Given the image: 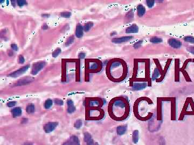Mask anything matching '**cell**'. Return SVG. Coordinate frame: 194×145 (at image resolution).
<instances>
[{
	"label": "cell",
	"instance_id": "obj_1",
	"mask_svg": "<svg viewBox=\"0 0 194 145\" xmlns=\"http://www.w3.org/2000/svg\"><path fill=\"white\" fill-rule=\"evenodd\" d=\"M46 65V62L44 61H39L34 63L31 68V73L33 75L37 74Z\"/></svg>",
	"mask_w": 194,
	"mask_h": 145
},
{
	"label": "cell",
	"instance_id": "obj_2",
	"mask_svg": "<svg viewBox=\"0 0 194 145\" xmlns=\"http://www.w3.org/2000/svg\"><path fill=\"white\" fill-rule=\"evenodd\" d=\"M30 68V65L29 64H27V65H25L23 67H22V68H19V69L17 70V71H16L12 73H10V74L8 75V76L9 77H17L19 76H21V75H22V74H23L24 73H25L26 72H27L28 70L29 69V68Z\"/></svg>",
	"mask_w": 194,
	"mask_h": 145
},
{
	"label": "cell",
	"instance_id": "obj_3",
	"mask_svg": "<svg viewBox=\"0 0 194 145\" xmlns=\"http://www.w3.org/2000/svg\"><path fill=\"white\" fill-rule=\"evenodd\" d=\"M34 81V78L30 76H27L25 77H23L21 79L18 80V81L15 84V85L16 86H21L27 85L28 84L31 83Z\"/></svg>",
	"mask_w": 194,
	"mask_h": 145
},
{
	"label": "cell",
	"instance_id": "obj_4",
	"mask_svg": "<svg viewBox=\"0 0 194 145\" xmlns=\"http://www.w3.org/2000/svg\"><path fill=\"white\" fill-rule=\"evenodd\" d=\"M63 145H80V144L78 138L76 136H72Z\"/></svg>",
	"mask_w": 194,
	"mask_h": 145
},
{
	"label": "cell",
	"instance_id": "obj_5",
	"mask_svg": "<svg viewBox=\"0 0 194 145\" xmlns=\"http://www.w3.org/2000/svg\"><path fill=\"white\" fill-rule=\"evenodd\" d=\"M58 126V122H50L46 124L44 126V130L46 133H50L53 131Z\"/></svg>",
	"mask_w": 194,
	"mask_h": 145
},
{
	"label": "cell",
	"instance_id": "obj_6",
	"mask_svg": "<svg viewBox=\"0 0 194 145\" xmlns=\"http://www.w3.org/2000/svg\"><path fill=\"white\" fill-rule=\"evenodd\" d=\"M133 36H125L122 37H119V38H115L112 40V41L114 43H116V44H120V43H122L125 42H127L131 39H133Z\"/></svg>",
	"mask_w": 194,
	"mask_h": 145
},
{
	"label": "cell",
	"instance_id": "obj_7",
	"mask_svg": "<svg viewBox=\"0 0 194 145\" xmlns=\"http://www.w3.org/2000/svg\"><path fill=\"white\" fill-rule=\"evenodd\" d=\"M169 45L174 48H179L182 46V42L178 39L171 38L168 40Z\"/></svg>",
	"mask_w": 194,
	"mask_h": 145
},
{
	"label": "cell",
	"instance_id": "obj_8",
	"mask_svg": "<svg viewBox=\"0 0 194 145\" xmlns=\"http://www.w3.org/2000/svg\"><path fill=\"white\" fill-rule=\"evenodd\" d=\"M84 140L86 142L87 145H98V143L94 142L91 134L88 133H85L84 134Z\"/></svg>",
	"mask_w": 194,
	"mask_h": 145
},
{
	"label": "cell",
	"instance_id": "obj_9",
	"mask_svg": "<svg viewBox=\"0 0 194 145\" xmlns=\"http://www.w3.org/2000/svg\"><path fill=\"white\" fill-rule=\"evenodd\" d=\"M67 112L69 114H72L76 110V107L74 105L73 102L71 99H68L67 101Z\"/></svg>",
	"mask_w": 194,
	"mask_h": 145
},
{
	"label": "cell",
	"instance_id": "obj_10",
	"mask_svg": "<svg viewBox=\"0 0 194 145\" xmlns=\"http://www.w3.org/2000/svg\"><path fill=\"white\" fill-rule=\"evenodd\" d=\"M84 27L78 24L76 30V36L77 38H81L84 35Z\"/></svg>",
	"mask_w": 194,
	"mask_h": 145
},
{
	"label": "cell",
	"instance_id": "obj_11",
	"mask_svg": "<svg viewBox=\"0 0 194 145\" xmlns=\"http://www.w3.org/2000/svg\"><path fill=\"white\" fill-rule=\"evenodd\" d=\"M139 31V27L135 24H133L129 26L126 30V32L127 34H135L137 33Z\"/></svg>",
	"mask_w": 194,
	"mask_h": 145
},
{
	"label": "cell",
	"instance_id": "obj_12",
	"mask_svg": "<svg viewBox=\"0 0 194 145\" xmlns=\"http://www.w3.org/2000/svg\"><path fill=\"white\" fill-rule=\"evenodd\" d=\"M22 113V109L19 107H16L14 108L12 111V114L13 117H17L21 115Z\"/></svg>",
	"mask_w": 194,
	"mask_h": 145
},
{
	"label": "cell",
	"instance_id": "obj_13",
	"mask_svg": "<svg viewBox=\"0 0 194 145\" xmlns=\"http://www.w3.org/2000/svg\"><path fill=\"white\" fill-rule=\"evenodd\" d=\"M146 13V9L144 5L139 4L137 7V13L139 17H142Z\"/></svg>",
	"mask_w": 194,
	"mask_h": 145
},
{
	"label": "cell",
	"instance_id": "obj_14",
	"mask_svg": "<svg viewBox=\"0 0 194 145\" xmlns=\"http://www.w3.org/2000/svg\"><path fill=\"white\" fill-rule=\"evenodd\" d=\"M127 126L126 125H121V126H119L117 127V132L118 134L120 136H121L124 134L127 131Z\"/></svg>",
	"mask_w": 194,
	"mask_h": 145
},
{
	"label": "cell",
	"instance_id": "obj_15",
	"mask_svg": "<svg viewBox=\"0 0 194 145\" xmlns=\"http://www.w3.org/2000/svg\"><path fill=\"white\" fill-rule=\"evenodd\" d=\"M147 84L146 83H136L134 84L133 88L134 90H139L145 88Z\"/></svg>",
	"mask_w": 194,
	"mask_h": 145
},
{
	"label": "cell",
	"instance_id": "obj_16",
	"mask_svg": "<svg viewBox=\"0 0 194 145\" xmlns=\"http://www.w3.org/2000/svg\"><path fill=\"white\" fill-rule=\"evenodd\" d=\"M139 131L138 130H135L133 131V137H132V140L133 142L134 143H137L139 141Z\"/></svg>",
	"mask_w": 194,
	"mask_h": 145
},
{
	"label": "cell",
	"instance_id": "obj_17",
	"mask_svg": "<svg viewBox=\"0 0 194 145\" xmlns=\"http://www.w3.org/2000/svg\"><path fill=\"white\" fill-rule=\"evenodd\" d=\"M35 111V105L33 104H29L27 108H26V111L27 112V113H28V114H33V113H34Z\"/></svg>",
	"mask_w": 194,
	"mask_h": 145
},
{
	"label": "cell",
	"instance_id": "obj_18",
	"mask_svg": "<svg viewBox=\"0 0 194 145\" xmlns=\"http://www.w3.org/2000/svg\"><path fill=\"white\" fill-rule=\"evenodd\" d=\"M93 26V23L91 21H89V22L86 23L84 26V30L85 32H88V31H90L91 29L92 28Z\"/></svg>",
	"mask_w": 194,
	"mask_h": 145
},
{
	"label": "cell",
	"instance_id": "obj_19",
	"mask_svg": "<svg viewBox=\"0 0 194 145\" xmlns=\"http://www.w3.org/2000/svg\"><path fill=\"white\" fill-rule=\"evenodd\" d=\"M52 104H53V102L51 99H47L44 103V106L46 109H49L50 107L52 106Z\"/></svg>",
	"mask_w": 194,
	"mask_h": 145
},
{
	"label": "cell",
	"instance_id": "obj_20",
	"mask_svg": "<svg viewBox=\"0 0 194 145\" xmlns=\"http://www.w3.org/2000/svg\"><path fill=\"white\" fill-rule=\"evenodd\" d=\"M150 41L152 43H154V44H158V43H160L162 42V39L161 38L159 37H152L150 39Z\"/></svg>",
	"mask_w": 194,
	"mask_h": 145
},
{
	"label": "cell",
	"instance_id": "obj_21",
	"mask_svg": "<svg viewBox=\"0 0 194 145\" xmlns=\"http://www.w3.org/2000/svg\"><path fill=\"white\" fill-rule=\"evenodd\" d=\"M75 41V38L73 36H71L68 38V39L66 40L65 45L66 46H69L71 45L72 43Z\"/></svg>",
	"mask_w": 194,
	"mask_h": 145
},
{
	"label": "cell",
	"instance_id": "obj_22",
	"mask_svg": "<svg viewBox=\"0 0 194 145\" xmlns=\"http://www.w3.org/2000/svg\"><path fill=\"white\" fill-rule=\"evenodd\" d=\"M184 40L186 42L190 43V44H194V37L188 36L184 38Z\"/></svg>",
	"mask_w": 194,
	"mask_h": 145
},
{
	"label": "cell",
	"instance_id": "obj_23",
	"mask_svg": "<svg viewBox=\"0 0 194 145\" xmlns=\"http://www.w3.org/2000/svg\"><path fill=\"white\" fill-rule=\"evenodd\" d=\"M88 104L89 106L91 107H97L100 105L99 102L97 100H91L89 102Z\"/></svg>",
	"mask_w": 194,
	"mask_h": 145
},
{
	"label": "cell",
	"instance_id": "obj_24",
	"mask_svg": "<svg viewBox=\"0 0 194 145\" xmlns=\"http://www.w3.org/2000/svg\"><path fill=\"white\" fill-rule=\"evenodd\" d=\"M61 52H62V50L60 48H57L53 52V53H52V57H53L54 58H56L60 54Z\"/></svg>",
	"mask_w": 194,
	"mask_h": 145
},
{
	"label": "cell",
	"instance_id": "obj_25",
	"mask_svg": "<svg viewBox=\"0 0 194 145\" xmlns=\"http://www.w3.org/2000/svg\"><path fill=\"white\" fill-rule=\"evenodd\" d=\"M62 17L64 18H70L71 16V13L70 12H63L60 14Z\"/></svg>",
	"mask_w": 194,
	"mask_h": 145
},
{
	"label": "cell",
	"instance_id": "obj_26",
	"mask_svg": "<svg viewBox=\"0 0 194 145\" xmlns=\"http://www.w3.org/2000/svg\"><path fill=\"white\" fill-rule=\"evenodd\" d=\"M82 125H83L82 120H77L75 123L74 126L76 128H80L81 127Z\"/></svg>",
	"mask_w": 194,
	"mask_h": 145
},
{
	"label": "cell",
	"instance_id": "obj_27",
	"mask_svg": "<svg viewBox=\"0 0 194 145\" xmlns=\"http://www.w3.org/2000/svg\"><path fill=\"white\" fill-rule=\"evenodd\" d=\"M17 4L18 5L19 7H23L25 5L27 4V2L26 1H24V0H18V1H17Z\"/></svg>",
	"mask_w": 194,
	"mask_h": 145
},
{
	"label": "cell",
	"instance_id": "obj_28",
	"mask_svg": "<svg viewBox=\"0 0 194 145\" xmlns=\"http://www.w3.org/2000/svg\"><path fill=\"white\" fill-rule=\"evenodd\" d=\"M98 67V64L97 63H90V66H89V68H90L92 70L96 69Z\"/></svg>",
	"mask_w": 194,
	"mask_h": 145
},
{
	"label": "cell",
	"instance_id": "obj_29",
	"mask_svg": "<svg viewBox=\"0 0 194 145\" xmlns=\"http://www.w3.org/2000/svg\"><path fill=\"white\" fill-rule=\"evenodd\" d=\"M146 3H147V5L148 7L150 8L153 7V5H154L155 1H152V0H148V1H146Z\"/></svg>",
	"mask_w": 194,
	"mask_h": 145
},
{
	"label": "cell",
	"instance_id": "obj_30",
	"mask_svg": "<svg viewBox=\"0 0 194 145\" xmlns=\"http://www.w3.org/2000/svg\"><path fill=\"white\" fill-rule=\"evenodd\" d=\"M143 43V41L142 40H139L138 41H137V42H135L134 45V47L135 48H138L139 47H140L141 46V45H142Z\"/></svg>",
	"mask_w": 194,
	"mask_h": 145
},
{
	"label": "cell",
	"instance_id": "obj_31",
	"mask_svg": "<svg viewBox=\"0 0 194 145\" xmlns=\"http://www.w3.org/2000/svg\"><path fill=\"white\" fill-rule=\"evenodd\" d=\"M55 103L56 104L59 105V106H62L63 105V101L60 100V99H55Z\"/></svg>",
	"mask_w": 194,
	"mask_h": 145
},
{
	"label": "cell",
	"instance_id": "obj_32",
	"mask_svg": "<svg viewBox=\"0 0 194 145\" xmlns=\"http://www.w3.org/2000/svg\"><path fill=\"white\" fill-rule=\"evenodd\" d=\"M25 62V59L23 55H20L18 57V62L20 64H22Z\"/></svg>",
	"mask_w": 194,
	"mask_h": 145
},
{
	"label": "cell",
	"instance_id": "obj_33",
	"mask_svg": "<svg viewBox=\"0 0 194 145\" xmlns=\"http://www.w3.org/2000/svg\"><path fill=\"white\" fill-rule=\"evenodd\" d=\"M187 50L189 52L194 54V46H189L187 48Z\"/></svg>",
	"mask_w": 194,
	"mask_h": 145
},
{
	"label": "cell",
	"instance_id": "obj_34",
	"mask_svg": "<svg viewBox=\"0 0 194 145\" xmlns=\"http://www.w3.org/2000/svg\"><path fill=\"white\" fill-rule=\"evenodd\" d=\"M10 46H11L12 49L15 51H17L18 50V47L16 44H12Z\"/></svg>",
	"mask_w": 194,
	"mask_h": 145
},
{
	"label": "cell",
	"instance_id": "obj_35",
	"mask_svg": "<svg viewBox=\"0 0 194 145\" xmlns=\"http://www.w3.org/2000/svg\"><path fill=\"white\" fill-rule=\"evenodd\" d=\"M16 104V103L15 102H8V103L7 104V105L8 107H12L15 106Z\"/></svg>",
	"mask_w": 194,
	"mask_h": 145
},
{
	"label": "cell",
	"instance_id": "obj_36",
	"mask_svg": "<svg viewBox=\"0 0 194 145\" xmlns=\"http://www.w3.org/2000/svg\"><path fill=\"white\" fill-rule=\"evenodd\" d=\"M85 53L84 52H81L79 54V55H78V57H79V59H83L85 58Z\"/></svg>",
	"mask_w": 194,
	"mask_h": 145
},
{
	"label": "cell",
	"instance_id": "obj_37",
	"mask_svg": "<svg viewBox=\"0 0 194 145\" xmlns=\"http://www.w3.org/2000/svg\"><path fill=\"white\" fill-rule=\"evenodd\" d=\"M133 16H134V14H133V13L132 11H131V12H130L129 13H128V15H127V17H128L129 19L132 18L133 17Z\"/></svg>",
	"mask_w": 194,
	"mask_h": 145
},
{
	"label": "cell",
	"instance_id": "obj_38",
	"mask_svg": "<svg viewBox=\"0 0 194 145\" xmlns=\"http://www.w3.org/2000/svg\"><path fill=\"white\" fill-rule=\"evenodd\" d=\"M48 28H49V27H48V25H47L46 24H44L42 26V29L44 30H47V29H48Z\"/></svg>",
	"mask_w": 194,
	"mask_h": 145
},
{
	"label": "cell",
	"instance_id": "obj_39",
	"mask_svg": "<svg viewBox=\"0 0 194 145\" xmlns=\"http://www.w3.org/2000/svg\"><path fill=\"white\" fill-rule=\"evenodd\" d=\"M50 16V14H44L42 15V16L43 17H44V18L49 17Z\"/></svg>",
	"mask_w": 194,
	"mask_h": 145
},
{
	"label": "cell",
	"instance_id": "obj_40",
	"mask_svg": "<svg viewBox=\"0 0 194 145\" xmlns=\"http://www.w3.org/2000/svg\"><path fill=\"white\" fill-rule=\"evenodd\" d=\"M24 145H32V143L30 142H26Z\"/></svg>",
	"mask_w": 194,
	"mask_h": 145
},
{
	"label": "cell",
	"instance_id": "obj_41",
	"mask_svg": "<svg viewBox=\"0 0 194 145\" xmlns=\"http://www.w3.org/2000/svg\"><path fill=\"white\" fill-rule=\"evenodd\" d=\"M2 2H4V1H0V3H2Z\"/></svg>",
	"mask_w": 194,
	"mask_h": 145
}]
</instances>
